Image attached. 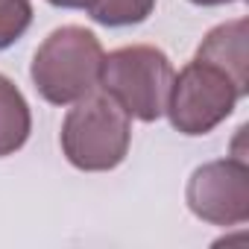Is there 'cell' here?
Segmentation results:
<instances>
[{
  "mask_svg": "<svg viewBox=\"0 0 249 249\" xmlns=\"http://www.w3.org/2000/svg\"><path fill=\"white\" fill-rule=\"evenodd\" d=\"M196 6H226V3H237V0H191Z\"/></svg>",
  "mask_w": 249,
  "mask_h": 249,
  "instance_id": "cell-10",
  "label": "cell"
},
{
  "mask_svg": "<svg viewBox=\"0 0 249 249\" xmlns=\"http://www.w3.org/2000/svg\"><path fill=\"white\" fill-rule=\"evenodd\" d=\"M33 132V114L30 103L21 88L0 73V159L15 156Z\"/></svg>",
  "mask_w": 249,
  "mask_h": 249,
  "instance_id": "cell-7",
  "label": "cell"
},
{
  "mask_svg": "<svg viewBox=\"0 0 249 249\" xmlns=\"http://www.w3.org/2000/svg\"><path fill=\"white\" fill-rule=\"evenodd\" d=\"M243 97L246 94L234 85V79L226 71L194 56L179 73H173L164 114L170 117L176 132L199 138L214 132Z\"/></svg>",
  "mask_w": 249,
  "mask_h": 249,
  "instance_id": "cell-4",
  "label": "cell"
},
{
  "mask_svg": "<svg viewBox=\"0 0 249 249\" xmlns=\"http://www.w3.org/2000/svg\"><path fill=\"white\" fill-rule=\"evenodd\" d=\"M103 56V44L91 30L76 24L59 27L38 44L33 56V85L50 106H73L97 91Z\"/></svg>",
  "mask_w": 249,
  "mask_h": 249,
  "instance_id": "cell-2",
  "label": "cell"
},
{
  "mask_svg": "<svg viewBox=\"0 0 249 249\" xmlns=\"http://www.w3.org/2000/svg\"><path fill=\"white\" fill-rule=\"evenodd\" d=\"M194 217L211 226H243L249 220V164L246 159H217L199 164L185 191Z\"/></svg>",
  "mask_w": 249,
  "mask_h": 249,
  "instance_id": "cell-5",
  "label": "cell"
},
{
  "mask_svg": "<svg viewBox=\"0 0 249 249\" xmlns=\"http://www.w3.org/2000/svg\"><path fill=\"white\" fill-rule=\"evenodd\" d=\"M47 3L62 9H82L91 21L111 30L144 24L156 9V0H47Z\"/></svg>",
  "mask_w": 249,
  "mask_h": 249,
  "instance_id": "cell-8",
  "label": "cell"
},
{
  "mask_svg": "<svg viewBox=\"0 0 249 249\" xmlns=\"http://www.w3.org/2000/svg\"><path fill=\"white\" fill-rule=\"evenodd\" d=\"M132 117L106 91H91L76 100L62 120V153L85 173H106L123 164L132 144Z\"/></svg>",
  "mask_w": 249,
  "mask_h": 249,
  "instance_id": "cell-1",
  "label": "cell"
},
{
  "mask_svg": "<svg viewBox=\"0 0 249 249\" xmlns=\"http://www.w3.org/2000/svg\"><path fill=\"white\" fill-rule=\"evenodd\" d=\"M173 65L153 44H132L103 56L97 88L106 91L129 117L153 123L164 114L173 85Z\"/></svg>",
  "mask_w": 249,
  "mask_h": 249,
  "instance_id": "cell-3",
  "label": "cell"
},
{
  "mask_svg": "<svg viewBox=\"0 0 249 249\" xmlns=\"http://www.w3.org/2000/svg\"><path fill=\"white\" fill-rule=\"evenodd\" d=\"M33 24L30 0H0V50L12 47Z\"/></svg>",
  "mask_w": 249,
  "mask_h": 249,
  "instance_id": "cell-9",
  "label": "cell"
},
{
  "mask_svg": "<svg viewBox=\"0 0 249 249\" xmlns=\"http://www.w3.org/2000/svg\"><path fill=\"white\" fill-rule=\"evenodd\" d=\"M246 44H249V21L234 18L214 27L202 38V44L196 47V59L217 65L234 79V85L243 94H249V47Z\"/></svg>",
  "mask_w": 249,
  "mask_h": 249,
  "instance_id": "cell-6",
  "label": "cell"
}]
</instances>
